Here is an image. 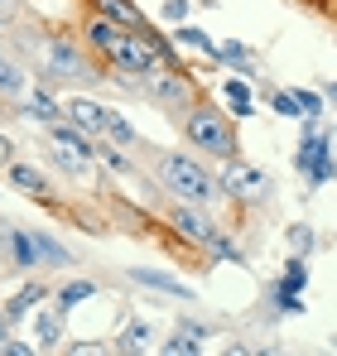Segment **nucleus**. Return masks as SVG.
I'll list each match as a JSON object with an SVG mask.
<instances>
[{"mask_svg":"<svg viewBox=\"0 0 337 356\" xmlns=\"http://www.w3.org/2000/svg\"><path fill=\"white\" fill-rule=\"evenodd\" d=\"M111 347L116 352H150V347H155V327H150V323H125V327L116 332Z\"/></svg>","mask_w":337,"mask_h":356,"instance_id":"obj_25","label":"nucleus"},{"mask_svg":"<svg viewBox=\"0 0 337 356\" xmlns=\"http://www.w3.org/2000/svg\"><path fill=\"white\" fill-rule=\"evenodd\" d=\"M203 260H222V265H246V250H241L236 241L226 236V232H217V236L203 245Z\"/></svg>","mask_w":337,"mask_h":356,"instance_id":"obj_26","label":"nucleus"},{"mask_svg":"<svg viewBox=\"0 0 337 356\" xmlns=\"http://www.w3.org/2000/svg\"><path fill=\"white\" fill-rule=\"evenodd\" d=\"M15 44L24 49V58H29V72L39 77V82H49V87H92V82H102L107 72H102V63L92 58V49L72 34V29H15Z\"/></svg>","mask_w":337,"mask_h":356,"instance_id":"obj_1","label":"nucleus"},{"mask_svg":"<svg viewBox=\"0 0 337 356\" xmlns=\"http://www.w3.org/2000/svg\"><path fill=\"white\" fill-rule=\"evenodd\" d=\"M125 34H130L125 24H116L111 15H97V10H87V15H82V24H77V39L92 49V58H97V63L111 58L116 49L125 44Z\"/></svg>","mask_w":337,"mask_h":356,"instance_id":"obj_8","label":"nucleus"},{"mask_svg":"<svg viewBox=\"0 0 337 356\" xmlns=\"http://www.w3.org/2000/svg\"><path fill=\"white\" fill-rule=\"evenodd\" d=\"M150 178L164 197H183V202H217L222 197V183L217 174L203 164V154H183V149H164V154H150Z\"/></svg>","mask_w":337,"mask_h":356,"instance_id":"obj_2","label":"nucleus"},{"mask_svg":"<svg viewBox=\"0 0 337 356\" xmlns=\"http://www.w3.org/2000/svg\"><path fill=\"white\" fill-rule=\"evenodd\" d=\"M24 92H29V63L19 58H0V97L5 102H24Z\"/></svg>","mask_w":337,"mask_h":356,"instance_id":"obj_18","label":"nucleus"},{"mask_svg":"<svg viewBox=\"0 0 337 356\" xmlns=\"http://www.w3.org/2000/svg\"><path fill=\"white\" fill-rule=\"evenodd\" d=\"M44 298H54V289H49L44 280H29V284H19L15 294L5 298V313H10L15 323H19V318H34V308H39Z\"/></svg>","mask_w":337,"mask_h":356,"instance_id":"obj_16","label":"nucleus"},{"mask_svg":"<svg viewBox=\"0 0 337 356\" xmlns=\"http://www.w3.org/2000/svg\"><path fill=\"white\" fill-rule=\"evenodd\" d=\"M63 318H68L63 308H44V303L34 308V347L39 352H58L63 347Z\"/></svg>","mask_w":337,"mask_h":356,"instance_id":"obj_15","label":"nucleus"},{"mask_svg":"<svg viewBox=\"0 0 337 356\" xmlns=\"http://www.w3.org/2000/svg\"><path fill=\"white\" fill-rule=\"evenodd\" d=\"M145 92H150V102H155L173 125L203 102V87L193 82V72H155V77H145Z\"/></svg>","mask_w":337,"mask_h":356,"instance_id":"obj_6","label":"nucleus"},{"mask_svg":"<svg viewBox=\"0 0 337 356\" xmlns=\"http://www.w3.org/2000/svg\"><path fill=\"white\" fill-rule=\"evenodd\" d=\"M107 116H111V106H102V102H97V97H87V92H77V97H68V102H63V120L82 125L87 135H102V130H107Z\"/></svg>","mask_w":337,"mask_h":356,"instance_id":"obj_11","label":"nucleus"},{"mask_svg":"<svg viewBox=\"0 0 337 356\" xmlns=\"http://www.w3.org/2000/svg\"><path fill=\"white\" fill-rule=\"evenodd\" d=\"M289 241H294V250H299V255H308V250H318V236H313L308 227H289Z\"/></svg>","mask_w":337,"mask_h":356,"instance_id":"obj_33","label":"nucleus"},{"mask_svg":"<svg viewBox=\"0 0 337 356\" xmlns=\"http://www.w3.org/2000/svg\"><path fill=\"white\" fill-rule=\"evenodd\" d=\"M159 19L183 24V19H188V0H159Z\"/></svg>","mask_w":337,"mask_h":356,"instance_id":"obj_32","label":"nucleus"},{"mask_svg":"<svg viewBox=\"0 0 337 356\" xmlns=\"http://www.w3.org/2000/svg\"><path fill=\"white\" fill-rule=\"evenodd\" d=\"M173 44H178V49H198L203 58H212V63H217V39H212L207 29H198L193 19L173 24ZM217 67H222V63H217Z\"/></svg>","mask_w":337,"mask_h":356,"instance_id":"obj_21","label":"nucleus"},{"mask_svg":"<svg viewBox=\"0 0 337 356\" xmlns=\"http://www.w3.org/2000/svg\"><path fill=\"white\" fill-rule=\"evenodd\" d=\"M5 183H10V188H19V193H24V197H34V202H54V183H49V174H44L39 164H29V159L5 164Z\"/></svg>","mask_w":337,"mask_h":356,"instance_id":"obj_10","label":"nucleus"},{"mask_svg":"<svg viewBox=\"0 0 337 356\" xmlns=\"http://www.w3.org/2000/svg\"><path fill=\"white\" fill-rule=\"evenodd\" d=\"M19 116L39 120V125H54V120H63V102L54 97V87H49V82H39V77H34V87L24 92V106H19Z\"/></svg>","mask_w":337,"mask_h":356,"instance_id":"obj_14","label":"nucleus"},{"mask_svg":"<svg viewBox=\"0 0 337 356\" xmlns=\"http://www.w3.org/2000/svg\"><path fill=\"white\" fill-rule=\"evenodd\" d=\"M82 5L97 10V15H111L116 24H125V29H150V15L135 0H82Z\"/></svg>","mask_w":337,"mask_h":356,"instance_id":"obj_17","label":"nucleus"},{"mask_svg":"<svg viewBox=\"0 0 337 356\" xmlns=\"http://www.w3.org/2000/svg\"><path fill=\"white\" fill-rule=\"evenodd\" d=\"M299 106H304V120H323V92H308V87H294Z\"/></svg>","mask_w":337,"mask_h":356,"instance_id":"obj_31","label":"nucleus"},{"mask_svg":"<svg viewBox=\"0 0 337 356\" xmlns=\"http://www.w3.org/2000/svg\"><path fill=\"white\" fill-rule=\"evenodd\" d=\"M97 164H102L107 174H140V169H135V154H130V149H120V145H111V140L97 149Z\"/></svg>","mask_w":337,"mask_h":356,"instance_id":"obj_27","label":"nucleus"},{"mask_svg":"<svg viewBox=\"0 0 337 356\" xmlns=\"http://www.w3.org/2000/svg\"><path fill=\"white\" fill-rule=\"evenodd\" d=\"M304 5H313L318 15H328V10H333V0H304Z\"/></svg>","mask_w":337,"mask_h":356,"instance_id":"obj_37","label":"nucleus"},{"mask_svg":"<svg viewBox=\"0 0 337 356\" xmlns=\"http://www.w3.org/2000/svg\"><path fill=\"white\" fill-rule=\"evenodd\" d=\"M222 97H226V111L236 120H246V116H256V92H251V82L236 72V77H226L222 82Z\"/></svg>","mask_w":337,"mask_h":356,"instance_id":"obj_20","label":"nucleus"},{"mask_svg":"<svg viewBox=\"0 0 337 356\" xmlns=\"http://www.w3.org/2000/svg\"><path fill=\"white\" fill-rule=\"evenodd\" d=\"M97 294H102V284H97V280H68V284L54 294V308L72 313V308H82L87 298H97Z\"/></svg>","mask_w":337,"mask_h":356,"instance_id":"obj_23","label":"nucleus"},{"mask_svg":"<svg viewBox=\"0 0 337 356\" xmlns=\"http://www.w3.org/2000/svg\"><path fill=\"white\" fill-rule=\"evenodd\" d=\"M102 140H111V145L130 149V154H150V145L140 140V130H135L130 120L120 116V111H111V116H107V130H102Z\"/></svg>","mask_w":337,"mask_h":356,"instance_id":"obj_19","label":"nucleus"},{"mask_svg":"<svg viewBox=\"0 0 337 356\" xmlns=\"http://www.w3.org/2000/svg\"><path fill=\"white\" fill-rule=\"evenodd\" d=\"M24 24V0H0V39H10Z\"/></svg>","mask_w":337,"mask_h":356,"instance_id":"obj_30","label":"nucleus"},{"mask_svg":"<svg viewBox=\"0 0 337 356\" xmlns=\"http://www.w3.org/2000/svg\"><path fill=\"white\" fill-rule=\"evenodd\" d=\"M34 241H39V260H44V270H72V265H77V260H72V250H68L54 232L34 227Z\"/></svg>","mask_w":337,"mask_h":356,"instance_id":"obj_22","label":"nucleus"},{"mask_svg":"<svg viewBox=\"0 0 337 356\" xmlns=\"http://www.w3.org/2000/svg\"><path fill=\"white\" fill-rule=\"evenodd\" d=\"M207 337H212L207 323H178L164 342H159V352H164V356H198L203 347H207Z\"/></svg>","mask_w":337,"mask_h":356,"instance_id":"obj_13","label":"nucleus"},{"mask_svg":"<svg viewBox=\"0 0 337 356\" xmlns=\"http://www.w3.org/2000/svg\"><path fill=\"white\" fill-rule=\"evenodd\" d=\"M49 164L63 169L68 178H87L97 159H87V154H77V149H68V145H49Z\"/></svg>","mask_w":337,"mask_h":356,"instance_id":"obj_24","label":"nucleus"},{"mask_svg":"<svg viewBox=\"0 0 337 356\" xmlns=\"http://www.w3.org/2000/svg\"><path fill=\"white\" fill-rule=\"evenodd\" d=\"M39 352V347H34V342H19V337H5V342H0V356H34Z\"/></svg>","mask_w":337,"mask_h":356,"instance_id":"obj_34","label":"nucleus"},{"mask_svg":"<svg viewBox=\"0 0 337 356\" xmlns=\"http://www.w3.org/2000/svg\"><path fill=\"white\" fill-rule=\"evenodd\" d=\"M178 130H183V145H193L203 159H212V164H226V159H241V135H236V120L226 106H212L207 97L188 111V116L178 120Z\"/></svg>","mask_w":337,"mask_h":356,"instance_id":"obj_3","label":"nucleus"},{"mask_svg":"<svg viewBox=\"0 0 337 356\" xmlns=\"http://www.w3.org/2000/svg\"><path fill=\"white\" fill-rule=\"evenodd\" d=\"M0 58H5V39H0Z\"/></svg>","mask_w":337,"mask_h":356,"instance_id":"obj_39","label":"nucleus"},{"mask_svg":"<svg viewBox=\"0 0 337 356\" xmlns=\"http://www.w3.org/2000/svg\"><path fill=\"white\" fill-rule=\"evenodd\" d=\"M0 255H5V265H10V270H19V275L44 270V260H39V241H34V227H10V236H5V245H0Z\"/></svg>","mask_w":337,"mask_h":356,"instance_id":"obj_9","label":"nucleus"},{"mask_svg":"<svg viewBox=\"0 0 337 356\" xmlns=\"http://www.w3.org/2000/svg\"><path fill=\"white\" fill-rule=\"evenodd\" d=\"M10 327H15V318H10V313H5V308H0V342H5V337H10Z\"/></svg>","mask_w":337,"mask_h":356,"instance_id":"obj_36","label":"nucleus"},{"mask_svg":"<svg viewBox=\"0 0 337 356\" xmlns=\"http://www.w3.org/2000/svg\"><path fill=\"white\" fill-rule=\"evenodd\" d=\"M159 217H164V227L173 232L178 241H188V245H207V241L222 232V222L207 212V202H183V197H164L159 202Z\"/></svg>","mask_w":337,"mask_h":356,"instance_id":"obj_5","label":"nucleus"},{"mask_svg":"<svg viewBox=\"0 0 337 356\" xmlns=\"http://www.w3.org/2000/svg\"><path fill=\"white\" fill-rule=\"evenodd\" d=\"M217 183H222V197L241 212V207H260V202H270V193H275V183L265 169H256V164H246V159H226L222 169H217Z\"/></svg>","mask_w":337,"mask_h":356,"instance_id":"obj_4","label":"nucleus"},{"mask_svg":"<svg viewBox=\"0 0 337 356\" xmlns=\"http://www.w3.org/2000/svg\"><path fill=\"white\" fill-rule=\"evenodd\" d=\"M217 63L222 67H236L241 77H251L256 67H251V49L241 44V39H226V44H217Z\"/></svg>","mask_w":337,"mask_h":356,"instance_id":"obj_28","label":"nucleus"},{"mask_svg":"<svg viewBox=\"0 0 337 356\" xmlns=\"http://www.w3.org/2000/svg\"><path fill=\"white\" fill-rule=\"evenodd\" d=\"M125 280H130V284H140V289H150V294L178 298V303H188V298H193V289H188L183 280H173V275H164V270H150V265H130V270H125Z\"/></svg>","mask_w":337,"mask_h":356,"instance_id":"obj_12","label":"nucleus"},{"mask_svg":"<svg viewBox=\"0 0 337 356\" xmlns=\"http://www.w3.org/2000/svg\"><path fill=\"white\" fill-rule=\"evenodd\" d=\"M5 164H15V140L0 130V174H5Z\"/></svg>","mask_w":337,"mask_h":356,"instance_id":"obj_35","label":"nucleus"},{"mask_svg":"<svg viewBox=\"0 0 337 356\" xmlns=\"http://www.w3.org/2000/svg\"><path fill=\"white\" fill-rule=\"evenodd\" d=\"M323 97H328V102L337 106V82H328V92H323Z\"/></svg>","mask_w":337,"mask_h":356,"instance_id":"obj_38","label":"nucleus"},{"mask_svg":"<svg viewBox=\"0 0 337 356\" xmlns=\"http://www.w3.org/2000/svg\"><path fill=\"white\" fill-rule=\"evenodd\" d=\"M265 102L275 106V116L304 120V106H299V97H294V92H284V87H270V92H265Z\"/></svg>","mask_w":337,"mask_h":356,"instance_id":"obj_29","label":"nucleus"},{"mask_svg":"<svg viewBox=\"0 0 337 356\" xmlns=\"http://www.w3.org/2000/svg\"><path fill=\"white\" fill-rule=\"evenodd\" d=\"M308 125V135H304V145H299V154H294V169L308 178L313 188L318 183H328V178H337V159H333V145H328V135H318L313 125L318 120H304Z\"/></svg>","mask_w":337,"mask_h":356,"instance_id":"obj_7","label":"nucleus"}]
</instances>
